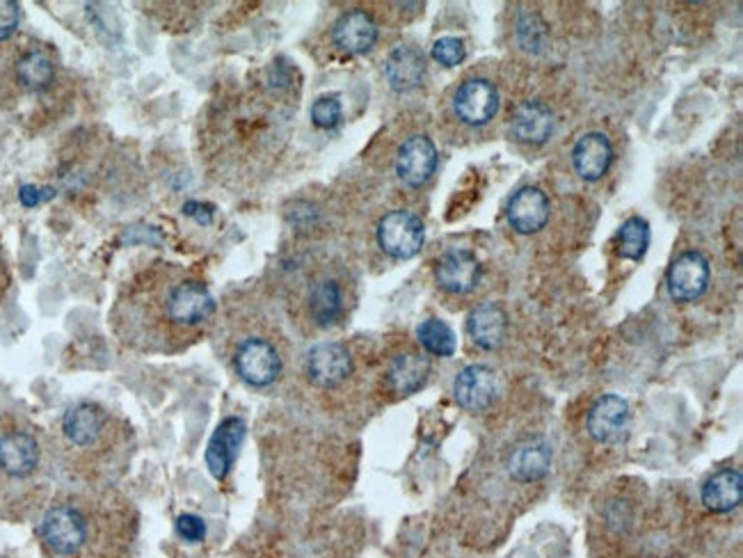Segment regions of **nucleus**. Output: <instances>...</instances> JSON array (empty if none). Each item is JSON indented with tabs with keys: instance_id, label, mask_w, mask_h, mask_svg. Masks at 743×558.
I'll return each instance as SVG.
<instances>
[{
	"instance_id": "nucleus-1",
	"label": "nucleus",
	"mask_w": 743,
	"mask_h": 558,
	"mask_svg": "<svg viewBox=\"0 0 743 558\" xmlns=\"http://www.w3.org/2000/svg\"><path fill=\"white\" fill-rule=\"evenodd\" d=\"M426 229L412 211H391L378 225V243L391 259H412L422 252Z\"/></svg>"
},
{
	"instance_id": "nucleus-2",
	"label": "nucleus",
	"mask_w": 743,
	"mask_h": 558,
	"mask_svg": "<svg viewBox=\"0 0 743 558\" xmlns=\"http://www.w3.org/2000/svg\"><path fill=\"white\" fill-rule=\"evenodd\" d=\"M236 374L252 387H268L282 374V360L266 339H245L234 357Z\"/></svg>"
},
{
	"instance_id": "nucleus-3",
	"label": "nucleus",
	"mask_w": 743,
	"mask_h": 558,
	"mask_svg": "<svg viewBox=\"0 0 743 558\" xmlns=\"http://www.w3.org/2000/svg\"><path fill=\"white\" fill-rule=\"evenodd\" d=\"M41 538L56 554H76L87 541V524L72 506H56L41 520Z\"/></svg>"
},
{
	"instance_id": "nucleus-4",
	"label": "nucleus",
	"mask_w": 743,
	"mask_h": 558,
	"mask_svg": "<svg viewBox=\"0 0 743 558\" xmlns=\"http://www.w3.org/2000/svg\"><path fill=\"white\" fill-rule=\"evenodd\" d=\"M307 378L322 389L339 387L353 374V357L348 348L337 341L316 343L305 360Z\"/></svg>"
},
{
	"instance_id": "nucleus-5",
	"label": "nucleus",
	"mask_w": 743,
	"mask_h": 558,
	"mask_svg": "<svg viewBox=\"0 0 743 558\" xmlns=\"http://www.w3.org/2000/svg\"><path fill=\"white\" fill-rule=\"evenodd\" d=\"M166 314L172 323L191 328V325H199L216 314V300L204 284L188 279L168 293Z\"/></svg>"
},
{
	"instance_id": "nucleus-6",
	"label": "nucleus",
	"mask_w": 743,
	"mask_h": 558,
	"mask_svg": "<svg viewBox=\"0 0 743 558\" xmlns=\"http://www.w3.org/2000/svg\"><path fill=\"white\" fill-rule=\"evenodd\" d=\"M709 262L701 252H684L670 264L666 284L670 298L678 302L698 300L709 287Z\"/></svg>"
},
{
	"instance_id": "nucleus-7",
	"label": "nucleus",
	"mask_w": 743,
	"mask_h": 558,
	"mask_svg": "<svg viewBox=\"0 0 743 558\" xmlns=\"http://www.w3.org/2000/svg\"><path fill=\"white\" fill-rule=\"evenodd\" d=\"M453 108L464 124L483 126L490 122L499 110V92L490 81L472 78L458 87Z\"/></svg>"
},
{
	"instance_id": "nucleus-8",
	"label": "nucleus",
	"mask_w": 743,
	"mask_h": 558,
	"mask_svg": "<svg viewBox=\"0 0 743 558\" xmlns=\"http://www.w3.org/2000/svg\"><path fill=\"white\" fill-rule=\"evenodd\" d=\"M245 430H247L245 422L239 416L224 418V422L214 430L206 447V468L214 478L224 481L227 474L231 472V464H234L245 439Z\"/></svg>"
},
{
	"instance_id": "nucleus-9",
	"label": "nucleus",
	"mask_w": 743,
	"mask_h": 558,
	"mask_svg": "<svg viewBox=\"0 0 743 558\" xmlns=\"http://www.w3.org/2000/svg\"><path fill=\"white\" fill-rule=\"evenodd\" d=\"M455 401L470 412H483L497 399V374L485 364L464 366L453 383Z\"/></svg>"
},
{
	"instance_id": "nucleus-10",
	"label": "nucleus",
	"mask_w": 743,
	"mask_h": 558,
	"mask_svg": "<svg viewBox=\"0 0 743 558\" xmlns=\"http://www.w3.org/2000/svg\"><path fill=\"white\" fill-rule=\"evenodd\" d=\"M437 168V149L433 140L426 135H412L399 149L397 156V174L399 179L410 185V189H419L424 185Z\"/></svg>"
},
{
	"instance_id": "nucleus-11",
	"label": "nucleus",
	"mask_w": 743,
	"mask_h": 558,
	"mask_svg": "<svg viewBox=\"0 0 743 558\" xmlns=\"http://www.w3.org/2000/svg\"><path fill=\"white\" fill-rule=\"evenodd\" d=\"M332 39L343 53L364 56L378 41V23L364 10H351L334 23Z\"/></svg>"
},
{
	"instance_id": "nucleus-12",
	"label": "nucleus",
	"mask_w": 743,
	"mask_h": 558,
	"mask_svg": "<svg viewBox=\"0 0 743 558\" xmlns=\"http://www.w3.org/2000/svg\"><path fill=\"white\" fill-rule=\"evenodd\" d=\"M588 433L599 445L618 441L630 426V403L620 397H601L588 412Z\"/></svg>"
},
{
	"instance_id": "nucleus-13",
	"label": "nucleus",
	"mask_w": 743,
	"mask_h": 558,
	"mask_svg": "<svg viewBox=\"0 0 743 558\" xmlns=\"http://www.w3.org/2000/svg\"><path fill=\"white\" fill-rule=\"evenodd\" d=\"M437 282L444 291L462 295L470 293L480 282V264L470 250H451L437 262Z\"/></svg>"
},
{
	"instance_id": "nucleus-14",
	"label": "nucleus",
	"mask_w": 743,
	"mask_h": 558,
	"mask_svg": "<svg viewBox=\"0 0 743 558\" xmlns=\"http://www.w3.org/2000/svg\"><path fill=\"white\" fill-rule=\"evenodd\" d=\"M508 220L520 234H536L549 220V199L538 189L517 191L508 204Z\"/></svg>"
},
{
	"instance_id": "nucleus-15",
	"label": "nucleus",
	"mask_w": 743,
	"mask_h": 558,
	"mask_svg": "<svg viewBox=\"0 0 743 558\" xmlns=\"http://www.w3.org/2000/svg\"><path fill=\"white\" fill-rule=\"evenodd\" d=\"M613 160V147L604 133H588L574 145L572 162L576 174L586 181H597L607 174Z\"/></svg>"
},
{
	"instance_id": "nucleus-16",
	"label": "nucleus",
	"mask_w": 743,
	"mask_h": 558,
	"mask_svg": "<svg viewBox=\"0 0 743 558\" xmlns=\"http://www.w3.org/2000/svg\"><path fill=\"white\" fill-rule=\"evenodd\" d=\"M385 76L391 89L407 92L419 87L426 76V58L412 46H397L385 62Z\"/></svg>"
},
{
	"instance_id": "nucleus-17",
	"label": "nucleus",
	"mask_w": 743,
	"mask_h": 558,
	"mask_svg": "<svg viewBox=\"0 0 743 558\" xmlns=\"http://www.w3.org/2000/svg\"><path fill=\"white\" fill-rule=\"evenodd\" d=\"M467 330L474 343L483 351H495L506 339L508 332V316L497 302H483L474 307L467 318Z\"/></svg>"
},
{
	"instance_id": "nucleus-18",
	"label": "nucleus",
	"mask_w": 743,
	"mask_h": 558,
	"mask_svg": "<svg viewBox=\"0 0 743 558\" xmlns=\"http://www.w3.org/2000/svg\"><path fill=\"white\" fill-rule=\"evenodd\" d=\"M39 462V445L28 433H10L0 437V470L10 476H28Z\"/></svg>"
},
{
	"instance_id": "nucleus-19",
	"label": "nucleus",
	"mask_w": 743,
	"mask_h": 558,
	"mask_svg": "<svg viewBox=\"0 0 743 558\" xmlns=\"http://www.w3.org/2000/svg\"><path fill=\"white\" fill-rule=\"evenodd\" d=\"M62 430L76 447H92L101 437L103 412L95 403H78L62 416Z\"/></svg>"
},
{
	"instance_id": "nucleus-20",
	"label": "nucleus",
	"mask_w": 743,
	"mask_h": 558,
	"mask_svg": "<svg viewBox=\"0 0 743 558\" xmlns=\"http://www.w3.org/2000/svg\"><path fill=\"white\" fill-rule=\"evenodd\" d=\"M551 468V447L545 439H533L522 445L508 460V472L520 483L540 481Z\"/></svg>"
},
{
	"instance_id": "nucleus-21",
	"label": "nucleus",
	"mask_w": 743,
	"mask_h": 558,
	"mask_svg": "<svg viewBox=\"0 0 743 558\" xmlns=\"http://www.w3.org/2000/svg\"><path fill=\"white\" fill-rule=\"evenodd\" d=\"M743 497V476L739 470H721L703 485V504L714 513H730Z\"/></svg>"
},
{
	"instance_id": "nucleus-22",
	"label": "nucleus",
	"mask_w": 743,
	"mask_h": 558,
	"mask_svg": "<svg viewBox=\"0 0 743 558\" xmlns=\"http://www.w3.org/2000/svg\"><path fill=\"white\" fill-rule=\"evenodd\" d=\"M553 131V114L540 101H526L513 114V135L526 145H543Z\"/></svg>"
},
{
	"instance_id": "nucleus-23",
	"label": "nucleus",
	"mask_w": 743,
	"mask_h": 558,
	"mask_svg": "<svg viewBox=\"0 0 743 558\" xmlns=\"http://www.w3.org/2000/svg\"><path fill=\"white\" fill-rule=\"evenodd\" d=\"M387 376L393 391L401 393V397H410V393L419 391L426 385L430 376V362L419 353H401L393 357Z\"/></svg>"
},
{
	"instance_id": "nucleus-24",
	"label": "nucleus",
	"mask_w": 743,
	"mask_h": 558,
	"mask_svg": "<svg viewBox=\"0 0 743 558\" xmlns=\"http://www.w3.org/2000/svg\"><path fill=\"white\" fill-rule=\"evenodd\" d=\"M309 312L318 325H332L343 312V295L337 282L325 279L309 291Z\"/></svg>"
},
{
	"instance_id": "nucleus-25",
	"label": "nucleus",
	"mask_w": 743,
	"mask_h": 558,
	"mask_svg": "<svg viewBox=\"0 0 743 558\" xmlns=\"http://www.w3.org/2000/svg\"><path fill=\"white\" fill-rule=\"evenodd\" d=\"M416 337H419L424 351L437 357H451L458 348L455 332L442 318H426L419 328H416Z\"/></svg>"
},
{
	"instance_id": "nucleus-26",
	"label": "nucleus",
	"mask_w": 743,
	"mask_h": 558,
	"mask_svg": "<svg viewBox=\"0 0 743 558\" xmlns=\"http://www.w3.org/2000/svg\"><path fill=\"white\" fill-rule=\"evenodd\" d=\"M618 247L624 259L641 262L649 247V225L645 218H630L624 220L618 234Z\"/></svg>"
},
{
	"instance_id": "nucleus-27",
	"label": "nucleus",
	"mask_w": 743,
	"mask_h": 558,
	"mask_svg": "<svg viewBox=\"0 0 743 558\" xmlns=\"http://www.w3.org/2000/svg\"><path fill=\"white\" fill-rule=\"evenodd\" d=\"M16 76L19 81L31 87V89H41L53 81V62L39 51H33L28 56H23L16 64Z\"/></svg>"
},
{
	"instance_id": "nucleus-28",
	"label": "nucleus",
	"mask_w": 743,
	"mask_h": 558,
	"mask_svg": "<svg viewBox=\"0 0 743 558\" xmlns=\"http://www.w3.org/2000/svg\"><path fill=\"white\" fill-rule=\"evenodd\" d=\"M517 37L526 51L538 53L547 44V26L538 14H526L517 23Z\"/></svg>"
},
{
	"instance_id": "nucleus-29",
	"label": "nucleus",
	"mask_w": 743,
	"mask_h": 558,
	"mask_svg": "<svg viewBox=\"0 0 743 558\" xmlns=\"http://www.w3.org/2000/svg\"><path fill=\"white\" fill-rule=\"evenodd\" d=\"M341 118H343V108L337 97H320L314 101L312 120L318 129H325V131L337 129Z\"/></svg>"
},
{
	"instance_id": "nucleus-30",
	"label": "nucleus",
	"mask_w": 743,
	"mask_h": 558,
	"mask_svg": "<svg viewBox=\"0 0 743 558\" xmlns=\"http://www.w3.org/2000/svg\"><path fill=\"white\" fill-rule=\"evenodd\" d=\"M467 51H464V44L458 37H439L433 44V58L444 64V66H458Z\"/></svg>"
},
{
	"instance_id": "nucleus-31",
	"label": "nucleus",
	"mask_w": 743,
	"mask_h": 558,
	"mask_svg": "<svg viewBox=\"0 0 743 558\" xmlns=\"http://www.w3.org/2000/svg\"><path fill=\"white\" fill-rule=\"evenodd\" d=\"M176 533H179V538L185 541V543H191V545H197L206 538V522L199 518V515H193V513H181L176 518Z\"/></svg>"
},
{
	"instance_id": "nucleus-32",
	"label": "nucleus",
	"mask_w": 743,
	"mask_h": 558,
	"mask_svg": "<svg viewBox=\"0 0 743 558\" xmlns=\"http://www.w3.org/2000/svg\"><path fill=\"white\" fill-rule=\"evenodd\" d=\"M19 19V5L12 3V0H0V41L8 39L16 31Z\"/></svg>"
},
{
	"instance_id": "nucleus-33",
	"label": "nucleus",
	"mask_w": 743,
	"mask_h": 558,
	"mask_svg": "<svg viewBox=\"0 0 743 558\" xmlns=\"http://www.w3.org/2000/svg\"><path fill=\"white\" fill-rule=\"evenodd\" d=\"M183 214L193 218L197 225H211L216 218V208L211 204H204V202H185L183 204Z\"/></svg>"
},
{
	"instance_id": "nucleus-34",
	"label": "nucleus",
	"mask_w": 743,
	"mask_h": 558,
	"mask_svg": "<svg viewBox=\"0 0 743 558\" xmlns=\"http://www.w3.org/2000/svg\"><path fill=\"white\" fill-rule=\"evenodd\" d=\"M56 195L53 189H37V185H23V189L19 191V199L23 206H37L39 202H46V199H51Z\"/></svg>"
}]
</instances>
